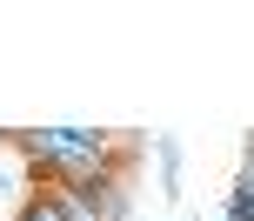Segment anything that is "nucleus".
Wrapping results in <instances>:
<instances>
[{"label":"nucleus","instance_id":"nucleus-3","mask_svg":"<svg viewBox=\"0 0 254 221\" xmlns=\"http://www.w3.org/2000/svg\"><path fill=\"white\" fill-rule=\"evenodd\" d=\"M13 221H74V215H67L61 188H40V195H27V201H20V215H13Z\"/></svg>","mask_w":254,"mask_h":221},{"label":"nucleus","instance_id":"nucleus-2","mask_svg":"<svg viewBox=\"0 0 254 221\" xmlns=\"http://www.w3.org/2000/svg\"><path fill=\"white\" fill-rule=\"evenodd\" d=\"M127 168H101V174H80V181L61 188L67 215L74 221H127Z\"/></svg>","mask_w":254,"mask_h":221},{"label":"nucleus","instance_id":"nucleus-1","mask_svg":"<svg viewBox=\"0 0 254 221\" xmlns=\"http://www.w3.org/2000/svg\"><path fill=\"white\" fill-rule=\"evenodd\" d=\"M13 147L27 154V168L47 188H67V181L101 174V168H127V147L101 128H20Z\"/></svg>","mask_w":254,"mask_h":221}]
</instances>
